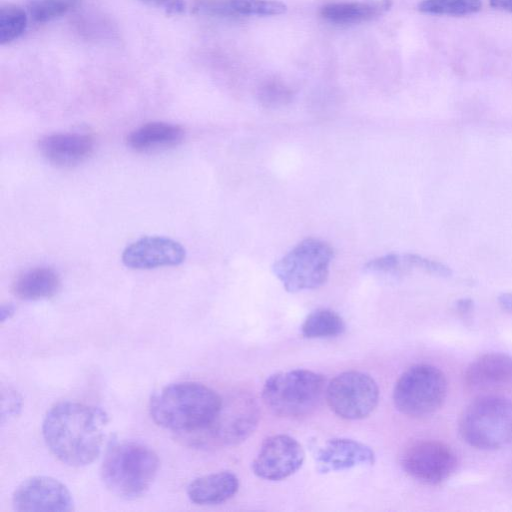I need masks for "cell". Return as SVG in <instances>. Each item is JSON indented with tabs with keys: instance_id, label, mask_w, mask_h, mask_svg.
<instances>
[{
	"instance_id": "6da1fadb",
	"label": "cell",
	"mask_w": 512,
	"mask_h": 512,
	"mask_svg": "<svg viewBox=\"0 0 512 512\" xmlns=\"http://www.w3.org/2000/svg\"><path fill=\"white\" fill-rule=\"evenodd\" d=\"M107 423L99 408L62 401L46 413L42 434L53 455L72 467L91 464L100 454Z\"/></svg>"
},
{
	"instance_id": "7a4b0ae2",
	"label": "cell",
	"mask_w": 512,
	"mask_h": 512,
	"mask_svg": "<svg viewBox=\"0 0 512 512\" xmlns=\"http://www.w3.org/2000/svg\"><path fill=\"white\" fill-rule=\"evenodd\" d=\"M221 396L196 382H178L163 387L150 401L154 422L184 436L204 430L216 417Z\"/></svg>"
},
{
	"instance_id": "3957f363",
	"label": "cell",
	"mask_w": 512,
	"mask_h": 512,
	"mask_svg": "<svg viewBox=\"0 0 512 512\" xmlns=\"http://www.w3.org/2000/svg\"><path fill=\"white\" fill-rule=\"evenodd\" d=\"M159 468L157 454L136 442H123L110 447L101 466V477L114 495L132 499L144 494L154 481Z\"/></svg>"
},
{
	"instance_id": "277c9868",
	"label": "cell",
	"mask_w": 512,
	"mask_h": 512,
	"mask_svg": "<svg viewBox=\"0 0 512 512\" xmlns=\"http://www.w3.org/2000/svg\"><path fill=\"white\" fill-rule=\"evenodd\" d=\"M459 432L470 446L495 450L512 444V400L498 395H480L463 411Z\"/></svg>"
},
{
	"instance_id": "5b68a950",
	"label": "cell",
	"mask_w": 512,
	"mask_h": 512,
	"mask_svg": "<svg viewBox=\"0 0 512 512\" xmlns=\"http://www.w3.org/2000/svg\"><path fill=\"white\" fill-rule=\"evenodd\" d=\"M323 375L307 369H293L270 375L262 389V400L274 414L299 418L312 413L325 393Z\"/></svg>"
},
{
	"instance_id": "8992f818",
	"label": "cell",
	"mask_w": 512,
	"mask_h": 512,
	"mask_svg": "<svg viewBox=\"0 0 512 512\" xmlns=\"http://www.w3.org/2000/svg\"><path fill=\"white\" fill-rule=\"evenodd\" d=\"M333 256L327 242L307 238L276 261L272 269L288 292L312 290L327 281Z\"/></svg>"
},
{
	"instance_id": "52a82bcc",
	"label": "cell",
	"mask_w": 512,
	"mask_h": 512,
	"mask_svg": "<svg viewBox=\"0 0 512 512\" xmlns=\"http://www.w3.org/2000/svg\"><path fill=\"white\" fill-rule=\"evenodd\" d=\"M447 395L444 373L430 364H415L405 370L395 383L393 402L409 417H424L437 411Z\"/></svg>"
},
{
	"instance_id": "ba28073f",
	"label": "cell",
	"mask_w": 512,
	"mask_h": 512,
	"mask_svg": "<svg viewBox=\"0 0 512 512\" xmlns=\"http://www.w3.org/2000/svg\"><path fill=\"white\" fill-rule=\"evenodd\" d=\"M259 410L254 398L236 392L222 399L214 420L204 430L184 436L197 444L235 445L247 439L256 429Z\"/></svg>"
},
{
	"instance_id": "9c48e42d",
	"label": "cell",
	"mask_w": 512,
	"mask_h": 512,
	"mask_svg": "<svg viewBox=\"0 0 512 512\" xmlns=\"http://www.w3.org/2000/svg\"><path fill=\"white\" fill-rule=\"evenodd\" d=\"M325 396L336 415L347 420H359L376 408L379 388L370 375L351 370L334 377L326 386Z\"/></svg>"
},
{
	"instance_id": "30bf717a",
	"label": "cell",
	"mask_w": 512,
	"mask_h": 512,
	"mask_svg": "<svg viewBox=\"0 0 512 512\" xmlns=\"http://www.w3.org/2000/svg\"><path fill=\"white\" fill-rule=\"evenodd\" d=\"M401 466L415 480L436 485L456 470L457 456L447 444L437 440H418L402 452Z\"/></svg>"
},
{
	"instance_id": "8fae6325",
	"label": "cell",
	"mask_w": 512,
	"mask_h": 512,
	"mask_svg": "<svg viewBox=\"0 0 512 512\" xmlns=\"http://www.w3.org/2000/svg\"><path fill=\"white\" fill-rule=\"evenodd\" d=\"M304 459V449L295 438L277 434L263 441L253 460L252 469L261 479L280 481L298 471Z\"/></svg>"
},
{
	"instance_id": "7c38bea8",
	"label": "cell",
	"mask_w": 512,
	"mask_h": 512,
	"mask_svg": "<svg viewBox=\"0 0 512 512\" xmlns=\"http://www.w3.org/2000/svg\"><path fill=\"white\" fill-rule=\"evenodd\" d=\"M15 511L74 510V501L68 488L52 477L33 476L24 480L12 495Z\"/></svg>"
},
{
	"instance_id": "4fadbf2b",
	"label": "cell",
	"mask_w": 512,
	"mask_h": 512,
	"mask_svg": "<svg viewBox=\"0 0 512 512\" xmlns=\"http://www.w3.org/2000/svg\"><path fill=\"white\" fill-rule=\"evenodd\" d=\"M463 382L478 396L512 389V356L498 352L479 356L466 368Z\"/></svg>"
},
{
	"instance_id": "5bb4252c",
	"label": "cell",
	"mask_w": 512,
	"mask_h": 512,
	"mask_svg": "<svg viewBox=\"0 0 512 512\" xmlns=\"http://www.w3.org/2000/svg\"><path fill=\"white\" fill-rule=\"evenodd\" d=\"M185 257L186 251L179 242L167 237L147 236L124 249L122 262L128 268L143 270L177 266Z\"/></svg>"
},
{
	"instance_id": "9a60e30c",
	"label": "cell",
	"mask_w": 512,
	"mask_h": 512,
	"mask_svg": "<svg viewBox=\"0 0 512 512\" xmlns=\"http://www.w3.org/2000/svg\"><path fill=\"white\" fill-rule=\"evenodd\" d=\"M374 460L375 454L369 446L347 438L327 440L315 456L316 468L320 473L371 465Z\"/></svg>"
},
{
	"instance_id": "2e32d148",
	"label": "cell",
	"mask_w": 512,
	"mask_h": 512,
	"mask_svg": "<svg viewBox=\"0 0 512 512\" xmlns=\"http://www.w3.org/2000/svg\"><path fill=\"white\" fill-rule=\"evenodd\" d=\"M38 147L43 157L58 167H73L84 162L94 150L88 134L54 133L43 136Z\"/></svg>"
},
{
	"instance_id": "e0dca14e",
	"label": "cell",
	"mask_w": 512,
	"mask_h": 512,
	"mask_svg": "<svg viewBox=\"0 0 512 512\" xmlns=\"http://www.w3.org/2000/svg\"><path fill=\"white\" fill-rule=\"evenodd\" d=\"M287 6L276 0H195L193 11L211 17L273 16L285 13Z\"/></svg>"
},
{
	"instance_id": "ac0fdd59",
	"label": "cell",
	"mask_w": 512,
	"mask_h": 512,
	"mask_svg": "<svg viewBox=\"0 0 512 512\" xmlns=\"http://www.w3.org/2000/svg\"><path fill=\"white\" fill-rule=\"evenodd\" d=\"M239 480L230 471H220L194 479L187 487L189 499L198 505H216L232 498Z\"/></svg>"
},
{
	"instance_id": "d6986e66",
	"label": "cell",
	"mask_w": 512,
	"mask_h": 512,
	"mask_svg": "<svg viewBox=\"0 0 512 512\" xmlns=\"http://www.w3.org/2000/svg\"><path fill=\"white\" fill-rule=\"evenodd\" d=\"M184 129L167 122H149L133 130L127 136V145L137 152H150L169 148L182 142Z\"/></svg>"
},
{
	"instance_id": "ffe728a7",
	"label": "cell",
	"mask_w": 512,
	"mask_h": 512,
	"mask_svg": "<svg viewBox=\"0 0 512 512\" xmlns=\"http://www.w3.org/2000/svg\"><path fill=\"white\" fill-rule=\"evenodd\" d=\"M392 5L391 0L373 2H333L323 5L320 16L336 25H352L367 22L379 17Z\"/></svg>"
},
{
	"instance_id": "44dd1931",
	"label": "cell",
	"mask_w": 512,
	"mask_h": 512,
	"mask_svg": "<svg viewBox=\"0 0 512 512\" xmlns=\"http://www.w3.org/2000/svg\"><path fill=\"white\" fill-rule=\"evenodd\" d=\"M59 274L50 267L38 266L20 273L13 282V293L22 300H40L54 296L60 289Z\"/></svg>"
},
{
	"instance_id": "7402d4cb",
	"label": "cell",
	"mask_w": 512,
	"mask_h": 512,
	"mask_svg": "<svg viewBox=\"0 0 512 512\" xmlns=\"http://www.w3.org/2000/svg\"><path fill=\"white\" fill-rule=\"evenodd\" d=\"M345 330L344 320L330 309H318L304 320L301 331L309 339L331 338L341 335Z\"/></svg>"
},
{
	"instance_id": "603a6c76",
	"label": "cell",
	"mask_w": 512,
	"mask_h": 512,
	"mask_svg": "<svg viewBox=\"0 0 512 512\" xmlns=\"http://www.w3.org/2000/svg\"><path fill=\"white\" fill-rule=\"evenodd\" d=\"M28 13L14 4H4L0 9V44L6 45L21 37L28 25Z\"/></svg>"
},
{
	"instance_id": "cb8c5ba5",
	"label": "cell",
	"mask_w": 512,
	"mask_h": 512,
	"mask_svg": "<svg viewBox=\"0 0 512 512\" xmlns=\"http://www.w3.org/2000/svg\"><path fill=\"white\" fill-rule=\"evenodd\" d=\"M481 7V0H423L418 10L432 15L466 16L479 12Z\"/></svg>"
},
{
	"instance_id": "d4e9b609",
	"label": "cell",
	"mask_w": 512,
	"mask_h": 512,
	"mask_svg": "<svg viewBox=\"0 0 512 512\" xmlns=\"http://www.w3.org/2000/svg\"><path fill=\"white\" fill-rule=\"evenodd\" d=\"M79 0H30L26 11L29 18L38 24L49 22L66 14Z\"/></svg>"
},
{
	"instance_id": "484cf974",
	"label": "cell",
	"mask_w": 512,
	"mask_h": 512,
	"mask_svg": "<svg viewBox=\"0 0 512 512\" xmlns=\"http://www.w3.org/2000/svg\"><path fill=\"white\" fill-rule=\"evenodd\" d=\"M257 96L263 106L276 108L291 102L293 91L281 80L268 79L258 87Z\"/></svg>"
},
{
	"instance_id": "4316f807",
	"label": "cell",
	"mask_w": 512,
	"mask_h": 512,
	"mask_svg": "<svg viewBox=\"0 0 512 512\" xmlns=\"http://www.w3.org/2000/svg\"><path fill=\"white\" fill-rule=\"evenodd\" d=\"M7 403L2 401V420L4 417H12V415H16L18 411L21 409V399L15 391L9 390L7 391Z\"/></svg>"
},
{
	"instance_id": "83f0119b",
	"label": "cell",
	"mask_w": 512,
	"mask_h": 512,
	"mask_svg": "<svg viewBox=\"0 0 512 512\" xmlns=\"http://www.w3.org/2000/svg\"><path fill=\"white\" fill-rule=\"evenodd\" d=\"M490 6L497 10L512 13V0H490Z\"/></svg>"
},
{
	"instance_id": "f1b7e54d",
	"label": "cell",
	"mask_w": 512,
	"mask_h": 512,
	"mask_svg": "<svg viewBox=\"0 0 512 512\" xmlns=\"http://www.w3.org/2000/svg\"><path fill=\"white\" fill-rule=\"evenodd\" d=\"M14 312H15V307L13 304L9 303V304L2 305L1 310H0L1 322H4L7 319L11 318V316L14 314Z\"/></svg>"
},
{
	"instance_id": "f546056e",
	"label": "cell",
	"mask_w": 512,
	"mask_h": 512,
	"mask_svg": "<svg viewBox=\"0 0 512 512\" xmlns=\"http://www.w3.org/2000/svg\"><path fill=\"white\" fill-rule=\"evenodd\" d=\"M500 304L507 310L512 312V294H503L499 298Z\"/></svg>"
},
{
	"instance_id": "4dcf8cb0",
	"label": "cell",
	"mask_w": 512,
	"mask_h": 512,
	"mask_svg": "<svg viewBox=\"0 0 512 512\" xmlns=\"http://www.w3.org/2000/svg\"><path fill=\"white\" fill-rule=\"evenodd\" d=\"M145 4H148V5H153V6H163L164 8L167 7V5L172 1V0H139Z\"/></svg>"
}]
</instances>
